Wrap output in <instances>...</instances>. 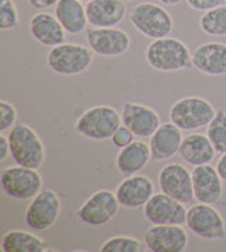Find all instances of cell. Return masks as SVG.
<instances>
[{
	"mask_svg": "<svg viewBox=\"0 0 226 252\" xmlns=\"http://www.w3.org/2000/svg\"><path fill=\"white\" fill-rule=\"evenodd\" d=\"M147 64L156 71L175 72L192 65V54L185 43L174 37L153 40L146 50Z\"/></svg>",
	"mask_w": 226,
	"mask_h": 252,
	"instance_id": "6da1fadb",
	"label": "cell"
},
{
	"mask_svg": "<svg viewBox=\"0 0 226 252\" xmlns=\"http://www.w3.org/2000/svg\"><path fill=\"white\" fill-rule=\"evenodd\" d=\"M11 158L20 166L40 169L45 161V146L38 133L27 124H16L9 132Z\"/></svg>",
	"mask_w": 226,
	"mask_h": 252,
	"instance_id": "7a4b0ae2",
	"label": "cell"
},
{
	"mask_svg": "<svg viewBox=\"0 0 226 252\" xmlns=\"http://www.w3.org/2000/svg\"><path fill=\"white\" fill-rule=\"evenodd\" d=\"M120 125L122 115L113 106L96 105L79 115L75 122V130L84 138L103 142L112 139Z\"/></svg>",
	"mask_w": 226,
	"mask_h": 252,
	"instance_id": "3957f363",
	"label": "cell"
},
{
	"mask_svg": "<svg viewBox=\"0 0 226 252\" xmlns=\"http://www.w3.org/2000/svg\"><path fill=\"white\" fill-rule=\"evenodd\" d=\"M95 53L89 46L77 43H62L53 47L47 54V65L58 75H79L88 71L93 63Z\"/></svg>",
	"mask_w": 226,
	"mask_h": 252,
	"instance_id": "277c9868",
	"label": "cell"
},
{
	"mask_svg": "<svg viewBox=\"0 0 226 252\" xmlns=\"http://www.w3.org/2000/svg\"><path fill=\"white\" fill-rule=\"evenodd\" d=\"M129 20L136 32L151 40L167 37L174 29L171 14L163 6L153 1L136 4L129 13Z\"/></svg>",
	"mask_w": 226,
	"mask_h": 252,
	"instance_id": "5b68a950",
	"label": "cell"
},
{
	"mask_svg": "<svg viewBox=\"0 0 226 252\" xmlns=\"http://www.w3.org/2000/svg\"><path fill=\"white\" fill-rule=\"evenodd\" d=\"M214 105L201 96H185L171 105L170 121L181 130H195L208 126L214 119Z\"/></svg>",
	"mask_w": 226,
	"mask_h": 252,
	"instance_id": "8992f818",
	"label": "cell"
},
{
	"mask_svg": "<svg viewBox=\"0 0 226 252\" xmlns=\"http://www.w3.org/2000/svg\"><path fill=\"white\" fill-rule=\"evenodd\" d=\"M0 184L7 197L14 200H31L43 190V177L37 169L9 166L0 174Z\"/></svg>",
	"mask_w": 226,
	"mask_h": 252,
	"instance_id": "52a82bcc",
	"label": "cell"
},
{
	"mask_svg": "<svg viewBox=\"0 0 226 252\" xmlns=\"http://www.w3.org/2000/svg\"><path fill=\"white\" fill-rule=\"evenodd\" d=\"M185 225L197 237L208 241L225 240L226 222L212 204H194L187 210Z\"/></svg>",
	"mask_w": 226,
	"mask_h": 252,
	"instance_id": "ba28073f",
	"label": "cell"
},
{
	"mask_svg": "<svg viewBox=\"0 0 226 252\" xmlns=\"http://www.w3.org/2000/svg\"><path fill=\"white\" fill-rule=\"evenodd\" d=\"M120 203L111 190H98L79 207L78 220L89 227H101L111 222L119 213Z\"/></svg>",
	"mask_w": 226,
	"mask_h": 252,
	"instance_id": "9c48e42d",
	"label": "cell"
},
{
	"mask_svg": "<svg viewBox=\"0 0 226 252\" xmlns=\"http://www.w3.org/2000/svg\"><path fill=\"white\" fill-rule=\"evenodd\" d=\"M61 213V200L54 190H41L26 210V224L34 231H47L54 227Z\"/></svg>",
	"mask_w": 226,
	"mask_h": 252,
	"instance_id": "30bf717a",
	"label": "cell"
},
{
	"mask_svg": "<svg viewBox=\"0 0 226 252\" xmlns=\"http://www.w3.org/2000/svg\"><path fill=\"white\" fill-rule=\"evenodd\" d=\"M158 186L163 193L188 206L195 201L192 173L180 163H169L158 173Z\"/></svg>",
	"mask_w": 226,
	"mask_h": 252,
	"instance_id": "8fae6325",
	"label": "cell"
},
{
	"mask_svg": "<svg viewBox=\"0 0 226 252\" xmlns=\"http://www.w3.org/2000/svg\"><path fill=\"white\" fill-rule=\"evenodd\" d=\"M86 43L101 57H119L132 47V38L117 27H92L86 32Z\"/></svg>",
	"mask_w": 226,
	"mask_h": 252,
	"instance_id": "7c38bea8",
	"label": "cell"
},
{
	"mask_svg": "<svg viewBox=\"0 0 226 252\" xmlns=\"http://www.w3.org/2000/svg\"><path fill=\"white\" fill-rule=\"evenodd\" d=\"M144 217L151 225L164 224H185L187 208L185 204L170 197L166 193H154L144 207Z\"/></svg>",
	"mask_w": 226,
	"mask_h": 252,
	"instance_id": "4fadbf2b",
	"label": "cell"
},
{
	"mask_svg": "<svg viewBox=\"0 0 226 252\" xmlns=\"http://www.w3.org/2000/svg\"><path fill=\"white\" fill-rule=\"evenodd\" d=\"M147 250L153 252H182L188 247V234L182 225H153L144 234Z\"/></svg>",
	"mask_w": 226,
	"mask_h": 252,
	"instance_id": "5bb4252c",
	"label": "cell"
},
{
	"mask_svg": "<svg viewBox=\"0 0 226 252\" xmlns=\"http://www.w3.org/2000/svg\"><path fill=\"white\" fill-rule=\"evenodd\" d=\"M224 180L219 176L216 167L211 164L197 166L192 170V186L194 194L198 203L218 204L224 195Z\"/></svg>",
	"mask_w": 226,
	"mask_h": 252,
	"instance_id": "9a60e30c",
	"label": "cell"
},
{
	"mask_svg": "<svg viewBox=\"0 0 226 252\" xmlns=\"http://www.w3.org/2000/svg\"><path fill=\"white\" fill-rule=\"evenodd\" d=\"M120 206L129 210L144 207L147 201L154 195V183L143 174L127 176L114 190Z\"/></svg>",
	"mask_w": 226,
	"mask_h": 252,
	"instance_id": "2e32d148",
	"label": "cell"
},
{
	"mask_svg": "<svg viewBox=\"0 0 226 252\" xmlns=\"http://www.w3.org/2000/svg\"><path fill=\"white\" fill-rule=\"evenodd\" d=\"M120 115L122 124L135 133L136 138H150L161 125L157 112L140 102H126Z\"/></svg>",
	"mask_w": 226,
	"mask_h": 252,
	"instance_id": "e0dca14e",
	"label": "cell"
},
{
	"mask_svg": "<svg viewBox=\"0 0 226 252\" xmlns=\"http://www.w3.org/2000/svg\"><path fill=\"white\" fill-rule=\"evenodd\" d=\"M192 67L209 77L226 75V44L209 41L198 46L192 53Z\"/></svg>",
	"mask_w": 226,
	"mask_h": 252,
	"instance_id": "ac0fdd59",
	"label": "cell"
},
{
	"mask_svg": "<svg viewBox=\"0 0 226 252\" xmlns=\"http://www.w3.org/2000/svg\"><path fill=\"white\" fill-rule=\"evenodd\" d=\"M182 139V130L171 121L160 125L150 136L148 145L151 150V159L156 161L170 160L180 152Z\"/></svg>",
	"mask_w": 226,
	"mask_h": 252,
	"instance_id": "d6986e66",
	"label": "cell"
},
{
	"mask_svg": "<svg viewBox=\"0 0 226 252\" xmlns=\"http://www.w3.org/2000/svg\"><path fill=\"white\" fill-rule=\"evenodd\" d=\"M30 34L33 35L35 41H38L41 46L53 47L59 46L65 43V30L56 14L47 12H40L34 14L30 19Z\"/></svg>",
	"mask_w": 226,
	"mask_h": 252,
	"instance_id": "ffe728a7",
	"label": "cell"
},
{
	"mask_svg": "<svg viewBox=\"0 0 226 252\" xmlns=\"http://www.w3.org/2000/svg\"><path fill=\"white\" fill-rule=\"evenodd\" d=\"M85 7L92 27H117L127 13L124 0H92Z\"/></svg>",
	"mask_w": 226,
	"mask_h": 252,
	"instance_id": "44dd1931",
	"label": "cell"
},
{
	"mask_svg": "<svg viewBox=\"0 0 226 252\" xmlns=\"http://www.w3.org/2000/svg\"><path fill=\"white\" fill-rule=\"evenodd\" d=\"M151 159L150 145L143 140H133L119 150L116 156V169L123 176H133L141 172Z\"/></svg>",
	"mask_w": 226,
	"mask_h": 252,
	"instance_id": "7402d4cb",
	"label": "cell"
},
{
	"mask_svg": "<svg viewBox=\"0 0 226 252\" xmlns=\"http://www.w3.org/2000/svg\"><path fill=\"white\" fill-rule=\"evenodd\" d=\"M214 145L209 138L202 133H191L182 139L178 155L181 159L192 167L209 164L215 159Z\"/></svg>",
	"mask_w": 226,
	"mask_h": 252,
	"instance_id": "603a6c76",
	"label": "cell"
},
{
	"mask_svg": "<svg viewBox=\"0 0 226 252\" xmlns=\"http://www.w3.org/2000/svg\"><path fill=\"white\" fill-rule=\"evenodd\" d=\"M56 16L68 34L78 35L89 24L86 7L79 0H59L56 6Z\"/></svg>",
	"mask_w": 226,
	"mask_h": 252,
	"instance_id": "cb8c5ba5",
	"label": "cell"
},
{
	"mask_svg": "<svg viewBox=\"0 0 226 252\" xmlns=\"http://www.w3.org/2000/svg\"><path fill=\"white\" fill-rule=\"evenodd\" d=\"M3 252H44L47 244L38 235L23 229L7 231L1 238Z\"/></svg>",
	"mask_w": 226,
	"mask_h": 252,
	"instance_id": "d4e9b609",
	"label": "cell"
},
{
	"mask_svg": "<svg viewBox=\"0 0 226 252\" xmlns=\"http://www.w3.org/2000/svg\"><path fill=\"white\" fill-rule=\"evenodd\" d=\"M199 27L211 37H226V4L203 12L199 19Z\"/></svg>",
	"mask_w": 226,
	"mask_h": 252,
	"instance_id": "484cf974",
	"label": "cell"
},
{
	"mask_svg": "<svg viewBox=\"0 0 226 252\" xmlns=\"http://www.w3.org/2000/svg\"><path fill=\"white\" fill-rule=\"evenodd\" d=\"M206 136L214 145L216 153L226 152V111L218 109L211 124L206 126Z\"/></svg>",
	"mask_w": 226,
	"mask_h": 252,
	"instance_id": "4316f807",
	"label": "cell"
},
{
	"mask_svg": "<svg viewBox=\"0 0 226 252\" xmlns=\"http://www.w3.org/2000/svg\"><path fill=\"white\" fill-rule=\"evenodd\" d=\"M102 252H143L147 251L144 242L130 235H114L106 240L101 247Z\"/></svg>",
	"mask_w": 226,
	"mask_h": 252,
	"instance_id": "83f0119b",
	"label": "cell"
},
{
	"mask_svg": "<svg viewBox=\"0 0 226 252\" xmlns=\"http://www.w3.org/2000/svg\"><path fill=\"white\" fill-rule=\"evenodd\" d=\"M20 26V16L13 0H0V29L14 30Z\"/></svg>",
	"mask_w": 226,
	"mask_h": 252,
	"instance_id": "f1b7e54d",
	"label": "cell"
},
{
	"mask_svg": "<svg viewBox=\"0 0 226 252\" xmlns=\"http://www.w3.org/2000/svg\"><path fill=\"white\" fill-rule=\"evenodd\" d=\"M17 122V109L9 101H0V132L10 130Z\"/></svg>",
	"mask_w": 226,
	"mask_h": 252,
	"instance_id": "f546056e",
	"label": "cell"
},
{
	"mask_svg": "<svg viewBox=\"0 0 226 252\" xmlns=\"http://www.w3.org/2000/svg\"><path fill=\"white\" fill-rule=\"evenodd\" d=\"M133 140H135V133L124 125L119 126V129L114 132V135H113L112 138L113 145L116 148H120V149L124 148V146H127V145H130Z\"/></svg>",
	"mask_w": 226,
	"mask_h": 252,
	"instance_id": "4dcf8cb0",
	"label": "cell"
},
{
	"mask_svg": "<svg viewBox=\"0 0 226 252\" xmlns=\"http://www.w3.org/2000/svg\"><path fill=\"white\" fill-rule=\"evenodd\" d=\"M185 1L192 10L197 12H208L225 4V0H185Z\"/></svg>",
	"mask_w": 226,
	"mask_h": 252,
	"instance_id": "1f68e13d",
	"label": "cell"
},
{
	"mask_svg": "<svg viewBox=\"0 0 226 252\" xmlns=\"http://www.w3.org/2000/svg\"><path fill=\"white\" fill-rule=\"evenodd\" d=\"M58 1L59 0H27L28 6L35 10H47V9L56 7Z\"/></svg>",
	"mask_w": 226,
	"mask_h": 252,
	"instance_id": "d6a6232c",
	"label": "cell"
},
{
	"mask_svg": "<svg viewBox=\"0 0 226 252\" xmlns=\"http://www.w3.org/2000/svg\"><path fill=\"white\" fill-rule=\"evenodd\" d=\"M7 156H11L10 142H9V136H6L4 132H1V135H0V161L6 160Z\"/></svg>",
	"mask_w": 226,
	"mask_h": 252,
	"instance_id": "836d02e7",
	"label": "cell"
},
{
	"mask_svg": "<svg viewBox=\"0 0 226 252\" xmlns=\"http://www.w3.org/2000/svg\"><path fill=\"white\" fill-rule=\"evenodd\" d=\"M216 170L219 173V176L222 177V180L226 183V152L222 153L221 159L216 163Z\"/></svg>",
	"mask_w": 226,
	"mask_h": 252,
	"instance_id": "e575fe53",
	"label": "cell"
},
{
	"mask_svg": "<svg viewBox=\"0 0 226 252\" xmlns=\"http://www.w3.org/2000/svg\"><path fill=\"white\" fill-rule=\"evenodd\" d=\"M161 4H164V6H177V4H180L181 1H184V0H158Z\"/></svg>",
	"mask_w": 226,
	"mask_h": 252,
	"instance_id": "d590c367",
	"label": "cell"
},
{
	"mask_svg": "<svg viewBox=\"0 0 226 252\" xmlns=\"http://www.w3.org/2000/svg\"><path fill=\"white\" fill-rule=\"evenodd\" d=\"M79 1H82V3H89L92 0H79Z\"/></svg>",
	"mask_w": 226,
	"mask_h": 252,
	"instance_id": "8d00e7d4",
	"label": "cell"
},
{
	"mask_svg": "<svg viewBox=\"0 0 226 252\" xmlns=\"http://www.w3.org/2000/svg\"><path fill=\"white\" fill-rule=\"evenodd\" d=\"M124 1H136V0H124Z\"/></svg>",
	"mask_w": 226,
	"mask_h": 252,
	"instance_id": "74e56055",
	"label": "cell"
},
{
	"mask_svg": "<svg viewBox=\"0 0 226 252\" xmlns=\"http://www.w3.org/2000/svg\"><path fill=\"white\" fill-rule=\"evenodd\" d=\"M225 3H226V0H225Z\"/></svg>",
	"mask_w": 226,
	"mask_h": 252,
	"instance_id": "f35d334b",
	"label": "cell"
}]
</instances>
